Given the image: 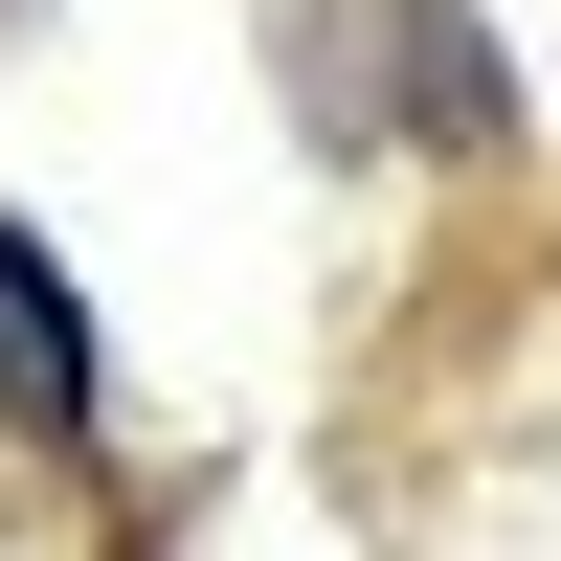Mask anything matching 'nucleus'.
I'll return each mask as SVG.
<instances>
[{"mask_svg": "<svg viewBox=\"0 0 561 561\" xmlns=\"http://www.w3.org/2000/svg\"><path fill=\"white\" fill-rule=\"evenodd\" d=\"M90 404H113V359H90V314H68V270H45V225H0V427L90 449Z\"/></svg>", "mask_w": 561, "mask_h": 561, "instance_id": "nucleus-1", "label": "nucleus"}]
</instances>
